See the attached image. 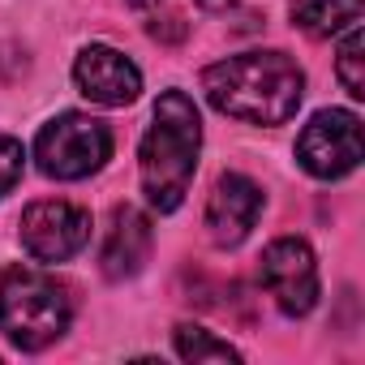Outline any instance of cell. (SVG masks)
I'll list each match as a JSON object with an SVG mask.
<instances>
[{
    "label": "cell",
    "instance_id": "1",
    "mask_svg": "<svg viewBox=\"0 0 365 365\" xmlns=\"http://www.w3.org/2000/svg\"><path fill=\"white\" fill-rule=\"evenodd\" d=\"M202 91L232 120L284 125L301 108L305 73L284 52H245V56H228L211 65L202 73Z\"/></svg>",
    "mask_w": 365,
    "mask_h": 365
},
{
    "label": "cell",
    "instance_id": "2",
    "mask_svg": "<svg viewBox=\"0 0 365 365\" xmlns=\"http://www.w3.org/2000/svg\"><path fill=\"white\" fill-rule=\"evenodd\" d=\"M202 120L185 91H163L142 138V190L155 211H176L190 194V180L198 168Z\"/></svg>",
    "mask_w": 365,
    "mask_h": 365
},
{
    "label": "cell",
    "instance_id": "3",
    "mask_svg": "<svg viewBox=\"0 0 365 365\" xmlns=\"http://www.w3.org/2000/svg\"><path fill=\"white\" fill-rule=\"evenodd\" d=\"M69 318H73V297L56 275L35 267L0 271V331L18 348L39 352L56 344L69 331Z\"/></svg>",
    "mask_w": 365,
    "mask_h": 365
},
{
    "label": "cell",
    "instance_id": "4",
    "mask_svg": "<svg viewBox=\"0 0 365 365\" xmlns=\"http://www.w3.org/2000/svg\"><path fill=\"white\" fill-rule=\"evenodd\" d=\"M108 155H112L108 125L95 116H82V112L56 116L52 125L39 129V142H35L39 172L56 176V180H82V176L99 172L108 163Z\"/></svg>",
    "mask_w": 365,
    "mask_h": 365
},
{
    "label": "cell",
    "instance_id": "5",
    "mask_svg": "<svg viewBox=\"0 0 365 365\" xmlns=\"http://www.w3.org/2000/svg\"><path fill=\"white\" fill-rule=\"evenodd\" d=\"M297 159L309 176L318 180H339L361 163V120L344 108L318 112L301 138H297Z\"/></svg>",
    "mask_w": 365,
    "mask_h": 365
},
{
    "label": "cell",
    "instance_id": "6",
    "mask_svg": "<svg viewBox=\"0 0 365 365\" xmlns=\"http://www.w3.org/2000/svg\"><path fill=\"white\" fill-rule=\"evenodd\" d=\"M258 275H262V288L275 297V305L288 318H305L318 305V262L305 241H297V237L271 241L262 250Z\"/></svg>",
    "mask_w": 365,
    "mask_h": 365
},
{
    "label": "cell",
    "instance_id": "7",
    "mask_svg": "<svg viewBox=\"0 0 365 365\" xmlns=\"http://www.w3.org/2000/svg\"><path fill=\"white\" fill-rule=\"evenodd\" d=\"M91 241V215L78 202L48 198L22 211V245L39 262H65Z\"/></svg>",
    "mask_w": 365,
    "mask_h": 365
},
{
    "label": "cell",
    "instance_id": "8",
    "mask_svg": "<svg viewBox=\"0 0 365 365\" xmlns=\"http://www.w3.org/2000/svg\"><path fill=\"white\" fill-rule=\"evenodd\" d=\"M73 82L78 91L91 99V103H103V108H125L138 99L142 91V73L129 56H120L116 48H103V43H91L78 65H73Z\"/></svg>",
    "mask_w": 365,
    "mask_h": 365
},
{
    "label": "cell",
    "instance_id": "9",
    "mask_svg": "<svg viewBox=\"0 0 365 365\" xmlns=\"http://www.w3.org/2000/svg\"><path fill=\"white\" fill-rule=\"evenodd\" d=\"M262 211V190L241 172H224L215 180V194L207 202V232L220 250H232L250 237V228L258 224Z\"/></svg>",
    "mask_w": 365,
    "mask_h": 365
},
{
    "label": "cell",
    "instance_id": "10",
    "mask_svg": "<svg viewBox=\"0 0 365 365\" xmlns=\"http://www.w3.org/2000/svg\"><path fill=\"white\" fill-rule=\"evenodd\" d=\"M150 245H155V232H150V220L138 211V207H116L112 220H108V232H103V250H99V267L108 279H129L142 271V262L150 258Z\"/></svg>",
    "mask_w": 365,
    "mask_h": 365
},
{
    "label": "cell",
    "instance_id": "11",
    "mask_svg": "<svg viewBox=\"0 0 365 365\" xmlns=\"http://www.w3.org/2000/svg\"><path fill=\"white\" fill-rule=\"evenodd\" d=\"M292 22L314 39H331L361 22V0H292Z\"/></svg>",
    "mask_w": 365,
    "mask_h": 365
},
{
    "label": "cell",
    "instance_id": "12",
    "mask_svg": "<svg viewBox=\"0 0 365 365\" xmlns=\"http://www.w3.org/2000/svg\"><path fill=\"white\" fill-rule=\"evenodd\" d=\"M176 352L185 356V361H237L241 352L228 344V339H215L211 331L185 322V327H176Z\"/></svg>",
    "mask_w": 365,
    "mask_h": 365
},
{
    "label": "cell",
    "instance_id": "13",
    "mask_svg": "<svg viewBox=\"0 0 365 365\" xmlns=\"http://www.w3.org/2000/svg\"><path fill=\"white\" fill-rule=\"evenodd\" d=\"M335 73H339V82H344V91L352 99L365 95V82H361V31L356 26H348V39H344V48L335 56Z\"/></svg>",
    "mask_w": 365,
    "mask_h": 365
},
{
    "label": "cell",
    "instance_id": "14",
    "mask_svg": "<svg viewBox=\"0 0 365 365\" xmlns=\"http://www.w3.org/2000/svg\"><path fill=\"white\" fill-rule=\"evenodd\" d=\"M22 159H26L22 155V142L0 133V198H5L18 180H22Z\"/></svg>",
    "mask_w": 365,
    "mask_h": 365
},
{
    "label": "cell",
    "instance_id": "15",
    "mask_svg": "<svg viewBox=\"0 0 365 365\" xmlns=\"http://www.w3.org/2000/svg\"><path fill=\"white\" fill-rule=\"evenodd\" d=\"M150 35H155L159 43H180V39L190 35V26L180 22L176 14H168V18H155V22H150Z\"/></svg>",
    "mask_w": 365,
    "mask_h": 365
},
{
    "label": "cell",
    "instance_id": "16",
    "mask_svg": "<svg viewBox=\"0 0 365 365\" xmlns=\"http://www.w3.org/2000/svg\"><path fill=\"white\" fill-rule=\"evenodd\" d=\"M198 5H202V9H228L232 0H198Z\"/></svg>",
    "mask_w": 365,
    "mask_h": 365
},
{
    "label": "cell",
    "instance_id": "17",
    "mask_svg": "<svg viewBox=\"0 0 365 365\" xmlns=\"http://www.w3.org/2000/svg\"><path fill=\"white\" fill-rule=\"evenodd\" d=\"M125 5H133V9H146V5H155V0H125Z\"/></svg>",
    "mask_w": 365,
    "mask_h": 365
}]
</instances>
